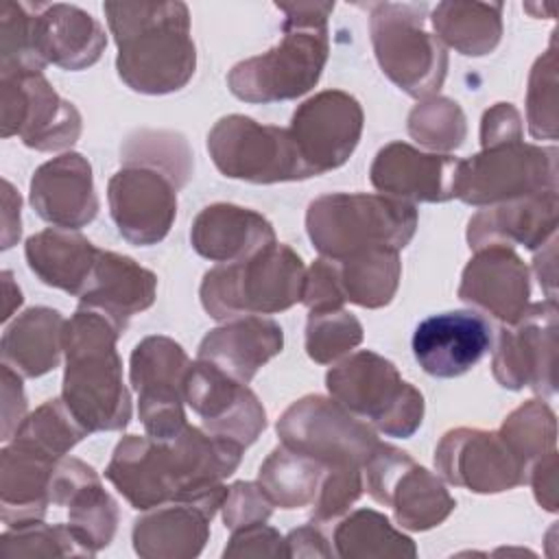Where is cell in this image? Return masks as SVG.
<instances>
[{"instance_id": "obj_30", "label": "cell", "mask_w": 559, "mask_h": 559, "mask_svg": "<svg viewBox=\"0 0 559 559\" xmlns=\"http://www.w3.org/2000/svg\"><path fill=\"white\" fill-rule=\"evenodd\" d=\"M192 249L212 262H238L275 242L273 225L255 210L234 203L203 207L190 229Z\"/></svg>"}, {"instance_id": "obj_27", "label": "cell", "mask_w": 559, "mask_h": 559, "mask_svg": "<svg viewBox=\"0 0 559 559\" xmlns=\"http://www.w3.org/2000/svg\"><path fill=\"white\" fill-rule=\"evenodd\" d=\"M35 46L41 61L61 70H85L94 66L105 46L103 26L74 4L33 2Z\"/></svg>"}, {"instance_id": "obj_38", "label": "cell", "mask_w": 559, "mask_h": 559, "mask_svg": "<svg viewBox=\"0 0 559 559\" xmlns=\"http://www.w3.org/2000/svg\"><path fill=\"white\" fill-rule=\"evenodd\" d=\"M122 166H148L166 173L177 188L192 177V151L181 133L142 129L127 138L120 151Z\"/></svg>"}, {"instance_id": "obj_48", "label": "cell", "mask_w": 559, "mask_h": 559, "mask_svg": "<svg viewBox=\"0 0 559 559\" xmlns=\"http://www.w3.org/2000/svg\"><path fill=\"white\" fill-rule=\"evenodd\" d=\"M301 301L308 308V312L343 308L345 297H343V290L338 284V273H336L334 260L319 258L312 262V266L306 271Z\"/></svg>"}, {"instance_id": "obj_16", "label": "cell", "mask_w": 559, "mask_h": 559, "mask_svg": "<svg viewBox=\"0 0 559 559\" xmlns=\"http://www.w3.org/2000/svg\"><path fill=\"white\" fill-rule=\"evenodd\" d=\"M437 472L474 493H500L526 483L528 469L511 452L498 430L454 428L435 450Z\"/></svg>"}, {"instance_id": "obj_25", "label": "cell", "mask_w": 559, "mask_h": 559, "mask_svg": "<svg viewBox=\"0 0 559 559\" xmlns=\"http://www.w3.org/2000/svg\"><path fill=\"white\" fill-rule=\"evenodd\" d=\"M557 190L480 207L467 223V242L472 249L493 245L544 247L557 234Z\"/></svg>"}, {"instance_id": "obj_49", "label": "cell", "mask_w": 559, "mask_h": 559, "mask_svg": "<svg viewBox=\"0 0 559 559\" xmlns=\"http://www.w3.org/2000/svg\"><path fill=\"white\" fill-rule=\"evenodd\" d=\"M223 557H286V542L273 526L255 522L231 531Z\"/></svg>"}, {"instance_id": "obj_46", "label": "cell", "mask_w": 559, "mask_h": 559, "mask_svg": "<svg viewBox=\"0 0 559 559\" xmlns=\"http://www.w3.org/2000/svg\"><path fill=\"white\" fill-rule=\"evenodd\" d=\"M362 489V467L328 469L312 502V522L325 524L341 518L360 498Z\"/></svg>"}, {"instance_id": "obj_39", "label": "cell", "mask_w": 559, "mask_h": 559, "mask_svg": "<svg viewBox=\"0 0 559 559\" xmlns=\"http://www.w3.org/2000/svg\"><path fill=\"white\" fill-rule=\"evenodd\" d=\"M87 435V428L70 413L66 402L61 397H52L24 417L13 441L61 461Z\"/></svg>"}, {"instance_id": "obj_21", "label": "cell", "mask_w": 559, "mask_h": 559, "mask_svg": "<svg viewBox=\"0 0 559 559\" xmlns=\"http://www.w3.org/2000/svg\"><path fill=\"white\" fill-rule=\"evenodd\" d=\"M48 493L52 504L68 507V526L87 557L111 544L118 526V504L103 489L92 465L63 456L52 472Z\"/></svg>"}, {"instance_id": "obj_20", "label": "cell", "mask_w": 559, "mask_h": 559, "mask_svg": "<svg viewBox=\"0 0 559 559\" xmlns=\"http://www.w3.org/2000/svg\"><path fill=\"white\" fill-rule=\"evenodd\" d=\"M411 347L428 376L459 378L489 352L491 325L476 310L439 312L417 323Z\"/></svg>"}, {"instance_id": "obj_31", "label": "cell", "mask_w": 559, "mask_h": 559, "mask_svg": "<svg viewBox=\"0 0 559 559\" xmlns=\"http://www.w3.org/2000/svg\"><path fill=\"white\" fill-rule=\"evenodd\" d=\"M57 459L11 441L0 452V518L4 526L44 520L50 504V478Z\"/></svg>"}, {"instance_id": "obj_51", "label": "cell", "mask_w": 559, "mask_h": 559, "mask_svg": "<svg viewBox=\"0 0 559 559\" xmlns=\"http://www.w3.org/2000/svg\"><path fill=\"white\" fill-rule=\"evenodd\" d=\"M26 417L22 376L2 365V441H11Z\"/></svg>"}, {"instance_id": "obj_13", "label": "cell", "mask_w": 559, "mask_h": 559, "mask_svg": "<svg viewBox=\"0 0 559 559\" xmlns=\"http://www.w3.org/2000/svg\"><path fill=\"white\" fill-rule=\"evenodd\" d=\"M192 360L168 336H146L131 352V386L146 435L175 437L188 421L183 413L186 376Z\"/></svg>"}, {"instance_id": "obj_53", "label": "cell", "mask_w": 559, "mask_h": 559, "mask_svg": "<svg viewBox=\"0 0 559 559\" xmlns=\"http://www.w3.org/2000/svg\"><path fill=\"white\" fill-rule=\"evenodd\" d=\"M286 557H332V548L328 539L314 524L299 526L290 531L286 537Z\"/></svg>"}, {"instance_id": "obj_32", "label": "cell", "mask_w": 559, "mask_h": 559, "mask_svg": "<svg viewBox=\"0 0 559 559\" xmlns=\"http://www.w3.org/2000/svg\"><path fill=\"white\" fill-rule=\"evenodd\" d=\"M98 251L100 249L79 231L59 227L37 231L24 245L28 269L46 286L74 297L83 295Z\"/></svg>"}, {"instance_id": "obj_10", "label": "cell", "mask_w": 559, "mask_h": 559, "mask_svg": "<svg viewBox=\"0 0 559 559\" xmlns=\"http://www.w3.org/2000/svg\"><path fill=\"white\" fill-rule=\"evenodd\" d=\"M282 445L301 452L328 469L362 467L380 443L376 430L334 397L306 395L277 419Z\"/></svg>"}, {"instance_id": "obj_55", "label": "cell", "mask_w": 559, "mask_h": 559, "mask_svg": "<svg viewBox=\"0 0 559 559\" xmlns=\"http://www.w3.org/2000/svg\"><path fill=\"white\" fill-rule=\"evenodd\" d=\"M555 255H557V234L548 240V260H546V251L542 249L539 255H535V273L539 277V284L546 288L548 299L555 301Z\"/></svg>"}, {"instance_id": "obj_1", "label": "cell", "mask_w": 559, "mask_h": 559, "mask_svg": "<svg viewBox=\"0 0 559 559\" xmlns=\"http://www.w3.org/2000/svg\"><path fill=\"white\" fill-rule=\"evenodd\" d=\"M118 46L116 70L140 94H170L188 85L197 68L190 11L183 2H105Z\"/></svg>"}, {"instance_id": "obj_11", "label": "cell", "mask_w": 559, "mask_h": 559, "mask_svg": "<svg viewBox=\"0 0 559 559\" xmlns=\"http://www.w3.org/2000/svg\"><path fill=\"white\" fill-rule=\"evenodd\" d=\"M369 496L393 509L395 522L408 531L439 526L456 507L441 478L417 465L406 452L378 443L362 465Z\"/></svg>"}, {"instance_id": "obj_18", "label": "cell", "mask_w": 559, "mask_h": 559, "mask_svg": "<svg viewBox=\"0 0 559 559\" xmlns=\"http://www.w3.org/2000/svg\"><path fill=\"white\" fill-rule=\"evenodd\" d=\"M186 402L207 432L251 445L266 428V411L258 395L205 360H194L186 376Z\"/></svg>"}, {"instance_id": "obj_41", "label": "cell", "mask_w": 559, "mask_h": 559, "mask_svg": "<svg viewBox=\"0 0 559 559\" xmlns=\"http://www.w3.org/2000/svg\"><path fill=\"white\" fill-rule=\"evenodd\" d=\"M408 135L432 153L450 155L465 142V114L445 96L424 98L408 114Z\"/></svg>"}, {"instance_id": "obj_23", "label": "cell", "mask_w": 559, "mask_h": 559, "mask_svg": "<svg viewBox=\"0 0 559 559\" xmlns=\"http://www.w3.org/2000/svg\"><path fill=\"white\" fill-rule=\"evenodd\" d=\"M105 478L138 511H148L179 496L170 450L166 441L151 435L122 437L114 448Z\"/></svg>"}, {"instance_id": "obj_35", "label": "cell", "mask_w": 559, "mask_h": 559, "mask_svg": "<svg viewBox=\"0 0 559 559\" xmlns=\"http://www.w3.org/2000/svg\"><path fill=\"white\" fill-rule=\"evenodd\" d=\"M345 301L362 308H382L395 297L402 262L395 249H367L334 260Z\"/></svg>"}, {"instance_id": "obj_44", "label": "cell", "mask_w": 559, "mask_h": 559, "mask_svg": "<svg viewBox=\"0 0 559 559\" xmlns=\"http://www.w3.org/2000/svg\"><path fill=\"white\" fill-rule=\"evenodd\" d=\"M2 557H87L68 524H44V520L7 526L0 537Z\"/></svg>"}, {"instance_id": "obj_14", "label": "cell", "mask_w": 559, "mask_h": 559, "mask_svg": "<svg viewBox=\"0 0 559 559\" xmlns=\"http://www.w3.org/2000/svg\"><path fill=\"white\" fill-rule=\"evenodd\" d=\"M557 301L528 304L526 312L500 330L491 360L493 378L500 386L535 393H557Z\"/></svg>"}, {"instance_id": "obj_28", "label": "cell", "mask_w": 559, "mask_h": 559, "mask_svg": "<svg viewBox=\"0 0 559 559\" xmlns=\"http://www.w3.org/2000/svg\"><path fill=\"white\" fill-rule=\"evenodd\" d=\"M284 347V332L273 319L249 314L225 321L210 330L199 343L197 358L212 362L240 384H249L253 376Z\"/></svg>"}, {"instance_id": "obj_37", "label": "cell", "mask_w": 559, "mask_h": 559, "mask_svg": "<svg viewBox=\"0 0 559 559\" xmlns=\"http://www.w3.org/2000/svg\"><path fill=\"white\" fill-rule=\"evenodd\" d=\"M334 548L343 559H413L417 555L415 542L373 509H358L343 518L334 531Z\"/></svg>"}, {"instance_id": "obj_15", "label": "cell", "mask_w": 559, "mask_h": 559, "mask_svg": "<svg viewBox=\"0 0 559 559\" xmlns=\"http://www.w3.org/2000/svg\"><path fill=\"white\" fill-rule=\"evenodd\" d=\"M362 107L343 90H323L304 100L290 120V135L312 177L343 166L362 133Z\"/></svg>"}, {"instance_id": "obj_42", "label": "cell", "mask_w": 559, "mask_h": 559, "mask_svg": "<svg viewBox=\"0 0 559 559\" xmlns=\"http://www.w3.org/2000/svg\"><path fill=\"white\" fill-rule=\"evenodd\" d=\"M41 61L35 46L33 2H2L0 9V74L41 72Z\"/></svg>"}, {"instance_id": "obj_24", "label": "cell", "mask_w": 559, "mask_h": 559, "mask_svg": "<svg viewBox=\"0 0 559 559\" xmlns=\"http://www.w3.org/2000/svg\"><path fill=\"white\" fill-rule=\"evenodd\" d=\"M31 205L59 229H81L98 214L92 166L81 153H63L41 164L31 179Z\"/></svg>"}, {"instance_id": "obj_6", "label": "cell", "mask_w": 559, "mask_h": 559, "mask_svg": "<svg viewBox=\"0 0 559 559\" xmlns=\"http://www.w3.org/2000/svg\"><path fill=\"white\" fill-rule=\"evenodd\" d=\"M330 395L386 437H411L424 419V395L384 356L360 349L325 376Z\"/></svg>"}, {"instance_id": "obj_47", "label": "cell", "mask_w": 559, "mask_h": 559, "mask_svg": "<svg viewBox=\"0 0 559 559\" xmlns=\"http://www.w3.org/2000/svg\"><path fill=\"white\" fill-rule=\"evenodd\" d=\"M223 522L229 531L266 522L273 513V502L260 487V483L238 480L227 487V496L223 500Z\"/></svg>"}, {"instance_id": "obj_17", "label": "cell", "mask_w": 559, "mask_h": 559, "mask_svg": "<svg viewBox=\"0 0 559 559\" xmlns=\"http://www.w3.org/2000/svg\"><path fill=\"white\" fill-rule=\"evenodd\" d=\"M175 181L148 166H122L107 183L109 214L120 236L138 247L166 238L177 216Z\"/></svg>"}, {"instance_id": "obj_52", "label": "cell", "mask_w": 559, "mask_h": 559, "mask_svg": "<svg viewBox=\"0 0 559 559\" xmlns=\"http://www.w3.org/2000/svg\"><path fill=\"white\" fill-rule=\"evenodd\" d=\"M526 480L531 483L539 507L555 513L557 504H559V498H557V450H550L544 456H539L537 461H533L528 467Z\"/></svg>"}, {"instance_id": "obj_3", "label": "cell", "mask_w": 559, "mask_h": 559, "mask_svg": "<svg viewBox=\"0 0 559 559\" xmlns=\"http://www.w3.org/2000/svg\"><path fill=\"white\" fill-rule=\"evenodd\" d=\"M275 7L284 13L280 44L236 63L227 74L229 92L245 103L295 100L319 83L328 61V17L334 2H275Z\"/></svg>"}, {"instance_id": "obj_45", "label": "cell", "mask_w": 559, "mask_h": 559, "mask_svg": "<svg viewBox=\"0 0 559 559\" xmlns=\"http://www.w3.org/2000/svg\"><path fill=\"white\" fill-rule=\"evenodd\" d=\"M526 122L535 140H557V50L555 39L535 61L526 92Z\"/></svg>"}, {"instance_id": "obj_50", "label": "cell", "mask_w": 559, "mask_h": 559, "mask_svg": "<svg viewBox=\"0 0 559 559\" xmlns=\"http://www.w3.org/2000/svg\"><path fill=\"white\" fill-rule=\"evenodd\" d=\"M524 135L522 116L511 103H496L483 114L480 120V146H498L507 142H520Z\"/></svg>"}, {"instance_id": "obj_54", "label": "cell", "mask_w": 559, "mask_h": 559, "mask_svg": "<svg viewBox=\"0 0 559 559\" xmlns=\"http://www.w3.org/2000/svg\"><path fill=\"white\" fill-rule=\"evenodd\" d=\"M2 249L13 247V242L20 238L22 223H20V194L13 190V186L4 179L2 181Z\"/></svg>"}, {"instance_id": "obj_56", "label": "cell", "mask_w": 559, "mask_h": 559, "mask_svg": "<svg viewBox=\"0 0 559 559\" xmlns=\"http://www.w3.org/2000/svg\"><path fill=\"white\" fill-rule=\"evenodd\" d=\"M2 288H4V314H2V319L7 321L13 314V310L22 304V290L13 284L11 271H2Z\"/></svg>"}, {"instance_id": "obj_12", "label": "cell", "mask_w": 559, "mask_h": 559, "mask_svg": "<svg viewBox=\"0 0 559 559\" xmlns=\"http://www.w3.org/2000/svg\"><path fill=\"white\" fill-rule=\"evenodd\" d=\"M0 127L2 138L17 135L28 148L63 151L81 135V114L44 72L0 74Z\"/></svg>"}, {"instance_id": "obj_2", "label": "cell", "mask_w": 559, "mask_h": 559, "mask_svg": "<svg viewBox=\"0 0 559 559\" xmlns=\"http://www.w3.org/2000/svg\"><path fill=\"white\" fill-rule=\"evenodd\" d=\"M120 334L109 317L83 306L66 321L61 400L87 432L122 430L131 419V397L116 349Z\"/></svg>"}, {"instance_id": "obj_5", "label": "cell", "mask_w": 559, "mask_h": 559, "mask_svg": "<svg viewBox=\"0 0 559 559\" xmlns=\"http://www.w3.org/2000/svg\"><path fill=\"white\" fill-rule=\"evenodd\" d=\"M306 266L288 245L271 242L251 258L216 264L203 275L199 297L216 321L273 314L301 301Z\"/></svg>"}, {"instance_id": "obj_29", "label": "cell", "mask_w": 559, "mask_h": 559, "mask_svg": "<svg viewBox=\"0 0 559 559\" xmlns=\"http://www.w3.org/2000/svg\"><path fill=\"white\" fill-rule=\"evenodd\" d=\"M155 293L157 277L153 271L140 266L129 255L100 249L79 306L103 312L124 332L133 314L153 306Z\"/></svg>"}, {"instance_id": "obj_26", "label": "cell", "mask_w": 559, "mask_h": 559, "mask_svg": "<svg viewBox=\"0 0 559 559\" xmlns=\"http://www.w3.org/2000/svg\"><path fill=\"white\" fill-rule=\"evenodd\" d=\"M216 507L199 500H170L133 522V550L144 559H192L207 537Z\"/></svg>"}, {"instance_id": "obj_36", "label": "cell", "mask_w": 559, "mask_h": 559, "mask_svg": "<svg viewBox=\"0 0 559 559\" xmlns=\"http://www.w3.org/2000/svg\"><path fill=\"white\" fill-rule=\"evenodd\" d=\"M328 467L319 461L277 445L260 465L258 483L280 509H304L314 502Z\"/></svg>"}, {"instance_id": "obj_4", "label": "cell", "mask_w": 559, "mask_h": 559, "mask_svg": "<svg viewBox=\"0 0 559 559\" xmlns=\"http://www.w3.org/2000/svg\"><path fill=\"white\" fill-rule=\"evenodd\" d=\"M306 229L321 258L343 260L367 249H404L417 229V207L386 194L332 192L314 199Z\"/></svg>"}, {"instance_id": "obj_34", "label": "cell", "mask_w": 559, "mask_h": 559, "mask_svg": "<svg viewBox=\"0 0 559 559\" xmlns=\"http://www.w3.org/2000/svg\"><path fill=\"white\" fill-rule=\"evenodd\" d=\"M430 22L443 46L465 57H483L500 44L502 2H439Z\"/></svg>"}, {"instance_id": "obj_8", "label": "cell", "mask_w": 559, "mask_h": 559, "mask_svg": "<svg viewBox=\"0 0 559 559\" xmlns=\"http://www.w3.org/2000/svg\"><path fill=\"white\" fill-rule=\"evenodd\" d=\"M207 153L229 179L282 183L312 177L288 129L242 114L223 116L207 133Z\"/></svg>"}, {"instance_id": "obj_40", "label": "cell", "mask_w": 559, "mask_h": 559, "mask_svg": "<svg viewBox=\"0 0 559 559\" xmlns=\"http://www.w3.org/2000/svg\"><path fill=\"white\" fill-rule=\"evenodd\" d=\"M498 432L511 448V452L528 469L533 461L555 450L557 419L546 402L528 400L504 417Z\"/></svg>"}, {"instance_id": "obj_9", "label": "cell", "mask_w": 559, "mask_h": 559, "mask_svg": "<svg viewBox=\"0 0 559 559\" xmlns=\"http://www.w3.org/2000/svg\"><path fill=\"white\" fill-rule=\"evenodd\" d=\"M544 190H557V148L520 140L461 159L454 199L487 207Z\"/></svg>"}, {"instance_id": "obj_43", "label": "cell", "mask_w": 559, "mask_h": 559, "mask_svg": "<svg viewBox=\"0 0 559 559\" xmlns=\"http://www.w3.org/2000/svg\"><path fill=\"white\" fill-rule=\"evenodd\" d=\"M362 341L360 321L343 310L308 312L306 321V352L319 365H330L349 354Z\"/></svg>"}, {"instance_id": "obj_7", "label": "cell", "mask_w": 559, "mask_h": 559, "mask_svg": "<svg viewBox=\"0 0 559 559\" xmlns=\"http://www.w3.org/2000/svg\"><path fill=\"white\" fill-rule=\"evenodd\" d=\"M369 33L382 72L408 96L430 98L445 81V46L424 28L426 4L376 2Z\"/></svg>"}, {"instance_id": "obj_33", "label": "cell", "mask_w": 559, "mask_h": 559, "mask_svg": "<svg viewBox=\"0 0 559 559\" xmlns=\"http://www.w3.org/2000/svg\"><path fill=\"white\" fill-rule=\"evenodd\" d=\"M66 319L59 310L35 306L22 312L2 334V365L22 378H39L59 367Z\"/></svg>"}, {"instance_id": "obj_19", "label": "cell", "mask_w": 559, "mask_h": 559, "mask_svg": "<svg viewBox=\"0 0 559 559\" xmlns=\"http://www.w3.org/2000/svg\"><path fill=\"white\" fill-rule=\"evenodd\" d=\"M459 157L424 153L406 142L382 146L369 168L371 186L386 197L408 203H443L454 199Z\"/></svg>"}, {"instance_id": "obj_22", "label": "cell", "mask_w": 559, "mask_h": 559, "mask_svg": "<svg viewBox=\"0 0 559 559\" xmlns=\"http://www.w3.org/2000/svg\"><path fill=\"white\" fill-rule=\"evenodd\" d=\"M531 275L511 247H483L465 264L459 299L476 306L502 323H515L528 308Z\"/></svg>"}]
</instances>
